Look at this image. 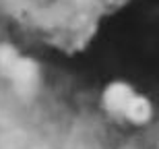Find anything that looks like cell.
Listing matches in <instances>:
<instances>
[{"label":"cell","instance_id":"6da1fadb","mask_svg":"<svg viewBox=\"0 0 159 149\" xmlns=\"http://www.w3.org/2000/svg\"><path fill=\"white\" fill-rule=\"evenodd\" d=\"M15 89L0 87V149H101L85 133H68L48 116L27 110Z\"/></svg>","mask_w":159,"mask_h":149}]
</instances>
